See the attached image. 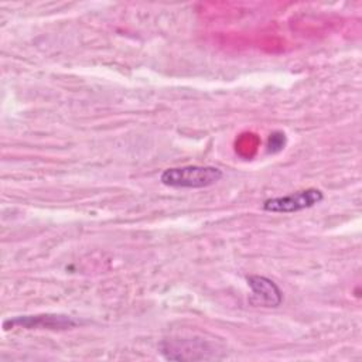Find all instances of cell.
I'll return each instance as SVG.
<instances>
[{"label": "cell", "instance_id": "1", "mask_svg": "<svg viewBox=\"0 0 362 362\" xmlns=\"http://www.w3.org/2000/svg\"><path fill=\"white\" fill-rule=\"evenodd\" d=\"M222 175V170L214 165H185L164 170L160 181L173 188H205L216 184Z\"/></svg>", "mask_w": 362, "mask_h": 362}, {"label": "cell", "instance_id": "2", "mask_svg": "<svg viewBox=\"0 0 362 362\" xmlns=\"http://www.w3.org/2000/svg\"><path fill=\"white\" fill-rule=\"evenodd\" d=\"M322 199H324V194L321 189L307 188L288 195L269 198L263 202L262 206L266 212L290 214V212H298V211L311 208L320 204Z\"/></svg>", "mask_w": 362, "mask_h": 362}, {"label": "cell", "instance_id": "3", "mask_svg": "<svg viewBox=\"0 0 362 362\" xmlns=\"http://www.w3.org/2000/svg\"><path fill=\"white\" fill-rule=\"evenodd\" d=\"M79 324L78 320L69 315L61 314H41V315H20L14 318H8L3 322V328L11 329L16 327L20 328H47V329H69Z\"/></svg>", "mask_w": 362, "mask_h": 362}, {"label": "cell", "instance_id": "4", "mask_svg": "<svg viewBox=\"0 0 362 362\" xmlns=\"http://www.w3.org/2000/svg\"><path fill=\"white\" fill-rule=\"evenodd\" d=\"M161 354L165 359L170 361H198V359H212L216 355L212 354L209 345L206 342H195L192 339L173 341L161 345Z\"/></svg>", "mask_w": 362, "mask_h": 362}, {"label": "cell", "instance_id": "5", "mask_svg": "<svg viewBox=\"0 0 362 362\" xmlns=\"http://www.w3.org/2000/svg\"><path fill=\"white\" fill-rule=\"evenodd\" d=\"M247 286L252 290L253 301L264 307H277L283 301V293L279 286L264 276H249L246 277Z\"/></svg>", "mask_w": 362, "mask_h": 362}, {"label": "cell", "instance_id": "6", "mask_svg": "<svg viewBox=\"0 0 362 362\" xmlns=\"http://www.w3.org/2000/svg\"><path fill=\"white\" fill-rule=\"evenodd\" d=\"M286 144V134L281 132H274L269 136L267 140V151L269 153H279L284 148Z\"/></svg>", "mask_w": 362, "mask_h": 362}]
</instances>
